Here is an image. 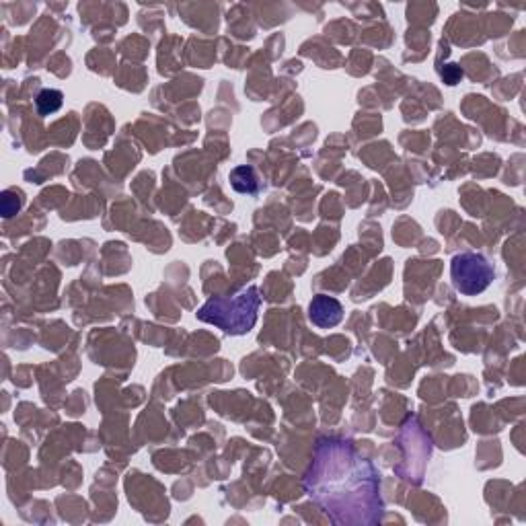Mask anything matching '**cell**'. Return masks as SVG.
Listing matches in <instances>:
<instances>
[{
    "instance_id": "277c9868",
    "label": "cell",
    "mask_w": 526,
    "mask_h": 526,
    "mask_svg": "<svg viewBox=\"0 0 526 526\" xmlns=\"http://www.w3.org/2000/svg\"><path fill=\"white\" fill-rule=\"evenodd\" d=\"M309 319L319 329H331V327L342 323L344 307H342L340 300L333 298V296L317 294V296H313L311 305H309Z\"/></svg>"
},
{
    "instance_id": "8992f818",
    "label": "cell",
    "mask_w": 526,
    "mask_h": 526,
    "mask_svg": "<svg viewBox=\"0 0 526 526\" xmlns=\"http://www.w3.org/2000/svg\"><path fill=\"white\" fill-rule=\"evenodd\" d=\"M64 95L58 89H44L40 95L35 99L37 111H40V116H52L56 111L62 107Z\"/></svg>"
},
{
    "instance_id": "6da1fadb",
    "label": "cell",
    "mask_w": 526,
    "mask_h": 526,
    "mask_svg": "<svg viewBox=\"0 0 526 526\" xmlns=\"http://www.w3.org/2000/svg\"><path fill=\"white\" fill-rule=\"evenodd\" d=\"M305 492L335 524H379L385 514L381 473L348 438H321Z\"/></svg>"
},
{
    "instance_id": "5b68a950",
    "label": "cell",
    "mask_w": 526,
    "mask_h": 526,
    "mask_svg": "<svg viewBox=\"0 0 526 526\" xmlns=\"http://www.w3.org/2000/svg\"><path fill=\"white\" fill-rule=\"evenodd\" d=\"M231 185L235 187V190L239 194H249V196H255L259 192V181H257V175L253 171V167L249 165H243V167H237L231 171Z\"/></svg>"
},
{
    "instance_id": "7a4b0ae2",
    "label": "cell",
    "mask_w": 526,
    "mask_h": 526,
    "mask_svg": "<svg viewBox=\"0 0 526 526\" xmlns=\"http://www.w3.org/2000/svg\"><path fill=\"white\" fill-rule=\"evenodd\" d=\"M259 305L261 296L257 286H249L235 296H212L196 317L227 335H247L257 323Z\"/></svg>"
},
{
    "instance_id": "3957f363",
    "label": "cell",
    "mask_w": 526,
    "mask_h": 526,
    "mask_svg": "<svg viewBox=\"0 0 526 526\" xmlns=\"http://www.w3.org/2000/svg\"><path fill=\"white\" fill-rule=\"evenodd\" d=\"M450 278L457 292L465 296H477L492 286L496 278V270L483 255L465 251L453 257L450 261Z\"/></svg>"
}]
</instances>
